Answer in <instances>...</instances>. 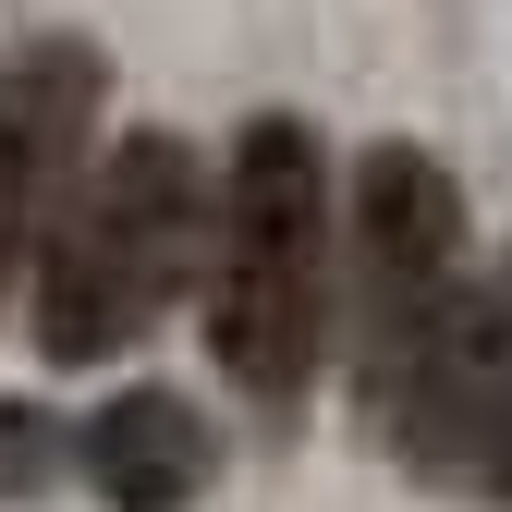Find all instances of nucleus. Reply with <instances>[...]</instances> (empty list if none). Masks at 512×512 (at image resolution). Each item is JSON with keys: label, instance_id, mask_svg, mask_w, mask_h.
<instances>
[{"label": "nucleus", "instance_id": "nucleus-1", "mask_svg": "<svg viewBox=\"0 0 512 512\" xmlns=\"http://www.w3.org/2000/svg\"><path fill=\"white\" fill-rule=\"evenodd\" d=\"M330 256H342V196H330V147L317 122L293 110H256L232 159H220V196H208V354L256 415H293L317 342H330Z\"/></svg>", "mask_w": 512, "mask_h": 512}, {"label": "nucleus", "instance_id": "nucleus-2", "mask_svg": "<svg viewBox=\"0 0 512 512\" xmlns=\"http://www.w3.org/2000/svg\"><path fill=\"white\" fill-rule=\"evenodd\" d=\"M208 256V159L183 135H110L74 159L61 208L37 232V354L49 366H110L196 293Z\"/></svg>", "mask_w": 512, "mask_h": 512}, {"label": "nucleus", "instance_id": "nucleus-3", "mask_svg": "<svg viewBox=\"0 0 512 512\" xmlns=\"http://www.w3.org/2000/svg\"><path fill=\"white\" fill-rule=\"evenodd\" d=\"M330 269L354 281V391H378L415 342L427 317L464 293V183L452 159L427 147H366L354 159V196H342V256Z\"/></svg>", "mask_w": 512, "mask_h": 512}, {"label": "nucleus", "instance_id": "nucleus-4", "mask_svg": "<svg viewBox=\"0 0 512 512\" xmlns=\"http://www.w3.org/2000/svg\"><path fill=\"white\" fill-rule=\"evenodd\" d=\"M98 110H110V61L86 37H37V49L0 61V293L37 256L74 159L98 147Z\"/></svg>", "mask_w": 512, "mask_h": 512}, {"label": "nucleus", "instance_id": "nucleus-5", "mask_svg": "<svg viewBox=\"0 0 512 512\" xmlns=\"http://www.w3.org/2000/svg\"><path fill=\"white\" fill-rule=\"evenodd\" d=\"M74 476L110 500V512H196L208 476H220V439L208 415L159 391V378H135V391H110L86 427H74Z\"/></svg>", "mask_w": 512, "mask_h": 512}, {"label": "nucleus", "instance_id": "nucleus-6", "mask_svg": "<svg viewBox=\"0 0 512 512\" xmlns=\"http://www.w3.org/2000/svg\"><path fill=\"white\" fill-rule=\"evenodd\" d=\"M61 464H74V439H61L37 403H0V500H37Z\"/></svg>", "mask_w": 512, "mask_h": 512}, {"label": "nucleus", "instance_id": "nucleus-7", "mask_svg": "<svg viewBox=\"0 0 512 512\" xmlns=\"http://www.w3.org/2000/svg\"><path fill=\"white\" fill-rule=\"evenodd\" d=\"M488 317H500V354H512V269L488 281Z\"/></svg>", "mask_w": 512, "mask_h": 512}]
</instances>
